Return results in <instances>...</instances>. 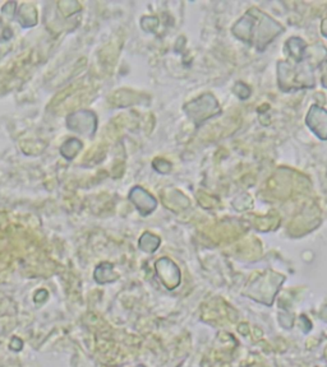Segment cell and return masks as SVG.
Returning a JSON list of instances; mask_svg holds the SVG:
<instances>
[{
  "instance_id": "obj_3",
  "label": "cell",
  "mask_w": 327,
  "mask_h": 367,
  "mask_svg": "<svg viewBox=\"0 0 327 367\" xmlns=\"http://www.w3.org/2000/svg\"><path fill=\"white\" fill-rule=\"evenodd\" d=\"M129 198H131V201H134L136 207L141 210L143 216H147V213H150L151 210L149 208V205H151L154 210L156 207V201L151 197L150 194L145 192L142 188H134Z\"/></svg>"
},
{
  "instance_id": "obj_2",
  "label": "cell",
  "mask_w": 327,
  "mask_h": 367,
  "mask_svg": "<svg viewBox=\"0 0 327 367\" xmlns=\"http://www.w3.org/2000/svg\"><path fill=\"white\" fill-rule=\"evenodd\" d=\"M306 122L319 140H327V111L319 106H312L306 118Z\"/></svg>"
},
{
  "instance_id": "obj_1",
  "label": "cell",
  "mask_w": 327,
  "mask_h": 367,
  "mask_svg": "<svg viewBox=\"0 0 327 367\" xmlns=\"http://www.w3.org/2000/svg\"><path fill=\"white\" fill-rule=\"evenodd\" d=\"M282 32L283 27L257 9L247 12L244 17L239 19L238 23L233 27V34L239 40L246 44L256 46L260 52H262L267 45L273 43L275 37Z\"/></svg>"
},
{
  "instance_id": "obj_4",
  "label": "cell",
  "mask_w": 327,
  "mask_h": 367,
  "mask_svg": "<svg viewBox=\"0 0 327 367\" xmlns=\"http://www.w3.org/2000/svg\"><path fill=\"white\" fill-rule=\"evenodd\" d=\"M321 70H322V76H321L322 86L327 88V61H325V63L321 65Z\"/></svg>"
}]
</instances>
